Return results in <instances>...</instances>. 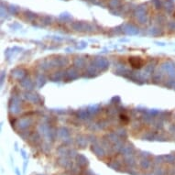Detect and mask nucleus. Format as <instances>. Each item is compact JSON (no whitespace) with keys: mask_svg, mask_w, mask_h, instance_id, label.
<instances>
[{"mask_svg":"<svg viewBox=\"0 0 175 175\" xmlns=\"http://www.w3.org/2000/svg\"><path fill=\"white\" fill-rule=\"evenodd\" d=\"M129 63L133 68L138 69V68L142 67V65L144 64V61L139 57H131L129 58Z\"/></svg>","mask_w":175,"mask_h":175,"instance_id":"f257e3e1","label":"nucleus"}]
</instances>
